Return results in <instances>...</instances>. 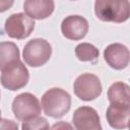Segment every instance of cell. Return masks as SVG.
Masks as SVG:
<instances>
[{
	"label": "cell",
	"mask_w": 130,
	"mask_h": 130,
	"mask_svg": "<svg viewBox=\"0 0 130 130\" xmlns=\"http://www.w3.org/2000/svg\"><path fill=\"white\" fill-rule=\"evenodd\" d=\"M41 106L47 116L61 118L70 110L71 96L66 90L59 87H53L43 94Z\"/></svg>",
	"instance_id": "obj_1"
},
{
	"label": "cell",
	"mask_w": 130,
	"mask_h": 130,
	"mask_svg": "<svg viewBox=\"0 0 130 130\" xmlns=\"http://www.w3.org/2000/svg\"><path fill=\"white\" fill-rule=\"evenodd\" d=\"M94 13L102 21L121 23L129 18V1L98 0L94 2Z\"/></svg>",
	"instance_id": "obj_2"
},
{
	"label": "cell",
	"mask_w": 130,
	"mask_h": 130,
	"mask_svg": "<svg viewBox=\"0 0 130 130\" xmlns=\"http://www.w3.org/2000/svg\"><path fill=\"white\" fill-rule=\"evenodd\" d=\"M52 54V47L44 39H32L28 41L22 52L24 62L30 67H40L45 65Z\"/></svg>",
	"instance_id": "obj_3"
},
{
	"label": "cell",
	"mask_w": 130,
	"mask_h": 130,
	"mask_svg": "<svg viewBox=\"0 0 130 130\" xmlns=\"http://www.w3.org/2000/svg\"><path fill=\"white\" fill-rule=\"evenodd\" d=\"M12 112L19 121H28L39 117L42 112V106L36 95L29 92H23L16 95L12 102Z\"/></svg>",
	"instance_id": "obj_4"
},
{
	"label": "cell",
	"mask_w": 130,
	"mask_h": 130,
	"mask_svg": "<svg viewBox=\"0 0 130 130\" xmlns=\"http://www.w3.org/2000/svg\"><path fill=\"white\" fill-rule=\"evenodd\" d=\"M29 79V73L25 65L19 60L1 71L0 81L3 87L9 90H18L24 87Z\"/></svg>",
	"instance_id": "obj_5"
},
{
	"label": "cell",
	"mask_w": 130,
	"mask_h": 130,
	"mask_svg": "<svg viewBox=\"0 0 130 130\" xmlns=\"http://www.w3.org/2000/svg\"><path fill=\"white\" fill-rule=\"evenodd\" d=\"M74 93L82 101H93L102 93V83L100 78L92 73L79 75L73 83Z\"/></svg>",
	"instance_id": "obj_6"
},
{
	"label": "cell",
	"mask_w": 130,
	"mask_h": 130,
	"mask_svg": "<svg viewBox=\"0 0 130 130\" xmlns=\"http://www.w3.org/2000/svg\"><path fill=\"white\" fill-rule=\"evenodd\" d=\"M4 28L9 38L23 40L32 32L35 28V20L28 17L25 13H14L6 19Z\"/></svg>",
	"instance_id": "obj_7"
},
{
	"label": "cell",
	"mask_w": 130,
	"mask_h": 130,
	"mask_svg": "<svg viewBox=\"0 0 130 130\" xmlns=\"http://www.w3.org/2000/svg\"><path fill=\"white\" fill-rule=\"evenodd\" d=\"M75 130H103L98 112L87 106L79 107L72 117Z\"/></svg>",
	"instance_id": "obj_8"
},
{
	"label": "cell",
	"mask_w": 130,
	"mask_h": 130,
	"mask_svg": "<svg viewBox=\"0 0 130 130\" xmlns=\"http://www.w3.org/2000/svg\"><path fill=\"white\" fill-rule=\"evenodd\" d=\"M87 20L80 15H69L62 20V35L71 41H79L83 39L88 31Z\"/></svg>",
	"instance_id": "obj_9"
},
{
	"label": "cell",
	"mask_w": 130,
	"mask_h": 130,
	"mask_svg": "<svg viewBox=\"0 0 130 130\" xmlns=\"http://www.w3.org/2000/svg\"><path fill=\"white\" fill-rule=\"evenodd\" d=\"M104 58L110 67L121 70L129 64V50L126 46L119 43L110 44L104 51Z\"/></svg>",
	"instance_id": "obj_10"
},
{
	"label": "cell",
	"mask_w": 130,
	"mask_h": 130,
	"mask_svg": "<svg viewBox=\"0 0 130 130\" xmlns=\"http://www.w3.org/2000/svg\"><path fill=\"white\" fill-rule=\"evenodd\" d=\"M130 105L110 104L107 109L106 117L109 125L117 130L126 129L129 124Z\"/></svg>",
	"instance_id": "obj_11"
},
{
	"label": "cell",
	"mask_w": 130,
	"mask_h": 130,
	"mask_svg": "<svg viewBox=\"0 0 130 130\" xmlns=\"http://www.w3.org/2000/svg\"><path fill=\"white\" fill-rule=\"evenodd\" d=\"M55 8L51 0H26L23 3L25 14L31 19H45L49 17Z\"/></svg>",
	"instance_id": "obj_12"
},
{
	"label": "cell",
	"mask_w": 130,
	"mask_h": 130,
	"mask_svg": "<svg viewBox=\"0 0 130 130\" xmlns=\"http://www.w3.org/2000/svg\"><path fill=\"white\" fill-rule=\"evenodd\" d=\"M19 50L18 47L12 42H1L0 43V70L19 61Z\"/></svg>",
	"instance_id": "obj_13"
},
{
	"label": "cell",
	"mask_w": 130,
	"mask_h": 130,
	"mask_svg": "<svg viewBox=\"0 0 130 130\" xmlns=\"http://www.w3.org/2000/svg\"><path fill=\"white\" fill-rule=\"evenodd\" d=\"M108 100L110 104L130 105L129 85L122 81L114 82L108 89Z\"/></svg>",
	"instance_id": "obj_14"
},
{
	"label": "cell",
	"mask_w": 130,
	"mask_h": 130,
	"mask_svg": "<svg viewBox=\"0 0 130 130\" xmlns=\"http://www.w3.org/2000/svg\"><path fill=\"white\" fill-rule=\"evenodd\" d=\"M99 50L89 43H81L75 47V56L82 62H93L99 58Z\"/></svg>",
	"instance_id": "obj_15"
},
{
	"label": "cell",
	"mask_w": 130,
	"mask_h": 130,
	"mask_svg": "<svg viewBox=\"0 0 130 130\" xmlns=\"http://www.w3.org/2000/svg\"><path fill=\"white\" fill-rule=\"evenodd\" d=\"M21 130H50L49 122L43 117H36L28 121H24Z\"/></svg>",
	"instance_id": "obj_16"
},
{
	"label": "cell",
	"mask_w": 130,
	"mask_h": 130,
	"mask_svg": "<svg viewBox=\"0 0 130 130\" xmlns=\"http://www.w3.org/2000/svg\"><path fill=\"white\" fill-rule=\"evenodd\" d=\"M0 130H18L17 123L9 119L0 120Z\"/></svg>",
	"instance_id": "obj_17"
},
{
	"label": "cell",
	"mask_w": 130,
	"mask_h": 130,
	"mask_svg": "<svg viewBox=\"0 0 130 130\" xmlns=\"http://www.w3.org/2000/svg\"><path fill=\"white\" fill-rule=\"evenodd\" d=\"M51 130H75V129L72 127L70 123L65 122V121H60V122L55 123L52 126Z\"/></svg>",
	"instance_id": "obj_18"
},
{
	"label": "cell",
	"mask_w": 130,
	"mask_h": 130,
	"mask_svg": "<svg viewBox=\"0 0 130 130\" xmlns=\"http://www.w3.org/2000/svg\"><path fill=\"white\" fill-rule=\"evenodd\" d=\"M13 1H7V0H0V12H4L6 10H8L12 5H13Z\"/></svg>",
	"instance_id": "obj_19"
},
{
	"label": "cell",
	"mask_w": 130,
	"mask_h": 130,
	"mask_svg": "<svg viewBox=\"0 0 130 130\" xmlns=\"http://www.w3.org/2000/svg\"><path fill=\"white\" fill-rule=\"evenodd\" d=\"M0 120H1V110H0Z\"/></svg>",
	"instance_id": "obj_20"
}]
</instances>
